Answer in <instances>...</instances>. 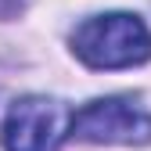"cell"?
I'll list each match as a JSON object with an SVG mask.
<instances>
[{
	"label": "cell",
	"mask_w": 151,
	"mask_h": 151,
	"mask_svg": "<svg viewBox=\"0 0 151 151\" xmlns=\"http://www.w3.org/2000/svg\"><path fill=\"white\" fill-rule=\"evenodd\" d=\"M72 133L90 144H151V111L129 97H97L76 111Z\"/></svg>",
	"instance_id": "3957f363"
},
{
	"label": "cell",
	"mask_w": 151,
	"mask_h": 151,
	"mask_svg": "<svg viewBox=\"0 0 151 151\" xmlns=\"http://www.w3.org/2000/svg\"><path fill=\"white\" fill-rule=\"evenodd\" d=\"M72 54L90 68H129L151 58V32L137 14H93L72 32Z\"/></svg>",
	"instance_id": "6da1fadb"
},
{
	"label": "cell",
	"mask_w": 151,
	"mask_h": 151,
	"mask_svg": "<svg viewBox=\"0 0 151 151\" xmlns=\"http://www.w3.org/2000/svg\"><path fill=\"white\" fill-rule=\"evenodd\" d=\"M72 111L58 97H18L0 126L4 151H58L72 133Z\"/></svg>",
	"instance_id": "7a4b0ae2"
}]
</instances>
